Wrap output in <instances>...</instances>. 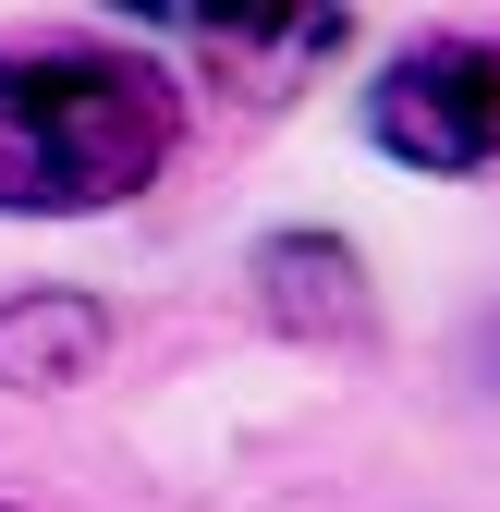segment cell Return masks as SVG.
<instances>
[{"mask_svg":"<svg viewBox=\"0 0 500 512\" xmlns=\"http://www.w3.org/2000/svg\"><path fill=\"white\" fill-rule=\"evenodd\" d=\"M171 86L147 61H98V49H37L0 61V208L13 220H86L122 208L171 171Z\"/></svg>","mask_w":500,"mask_h":512,"instance_id":"6da1fadb","label":"cell"},{"mask_svg":"<svg viewBox=\"0 0 500 512\" xmlns=\"http://www.w3.org/2000/svg\"><path fill=\"white\" fill-rule=\"evenodd\" d=\"M366 135L403 171H452L488 183L500 171V37H427L366 86Z\"/></svg>","mask_w":500,"mask_h":512,"instance_id":"7a4b0ae2","label":"cell"},{"mask_svg":"<svg viewBox=\"0 0 500 512\" xmlns=\"http://www.w3.org/2000/svg\"><path fill=\"white\" fill-rule=\"evenodd\" d=\"M244 281H257L269 330L293 342H366L379 330V305H366V256L342 232H269L257 256H244Z\"/></svg>","mask_w":500,"mask_h":512,"instance_id":"3957f363","label":"cell"},{"mask_svg":"<svg viewBox=\"0 0 500 512\" xmlns=\"http://www.w3.org/2000/svg\"><path fill=\"white\" fill-rule=\"evenodd\" d=\"M159 37L196 49L208 74H244V98H281L293 74H318L354 25H342V13H281V25H244V13H159Z\"/></svg>","mask_w":500,"mask_h":512,"instance_id":"277c9868","label":"cell"},{"mask_svg":"<svg viewBox=\"0 0 500 512\" xmlns=\"http://www.w3.org/2000/svg\"><path fill=\"white\" fill-rule=\"evenodd\" d=\"M110 354V305L98 293H13L0 305V391H74Z\"/></svg>","mask_w":500,"mask_h":512,"instance_id":"5b68a950","label":"cell"}]
</instances>
